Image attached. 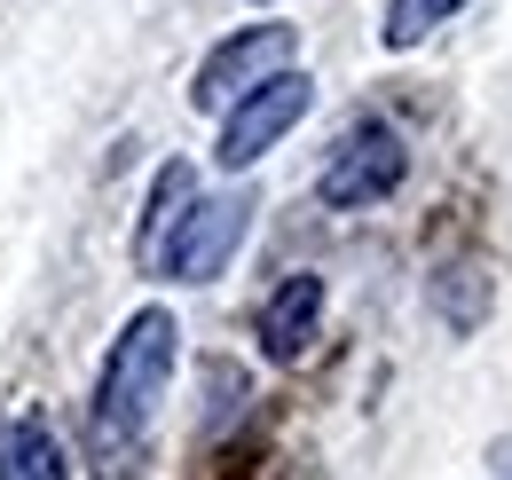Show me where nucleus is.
Returning a JSON list of instances; mask_svg holds the SVG:
<instances>
[{
    "label": "nucleus",
    "instance_id": "1a4fd4ad",
    "mask_svg": "<svg viewBox=\"0 0 512 480\" xmlns=\"http://www.w3.org/2000/svg\"><path fill=\"white\" fill-rule=\"evenodd\" d=\"M465 0H394V16H386V48H410L426 24H442V16H457Z\"/></svg>",
    "mask_w": 512,
    "mask_h": 480
},
{
    "label": "nucleus",
    "instance_id": "f03ea898",
    "mask_svg": "<svg viewBox=\"0 0 512 480\" xmlns=\"http://www.w3.org/2000/svg\"><path fill=\"white\" fill-rule=\"evenodd\" d=\"M308 111H316V79L284 63V71H268L260 87H245V95L229 103V119H221V142H213V158H221L229 174H245V166H253V158H268V150H276V142H284L292 126L308 119Z\"/></svg>",
    "mask_w": 512,
    "mask_h": 480
},
{
    "label": "nucleus",
    "instance_id": "9d476101",
    "mask_svg": "<svg viewBox=\"0 0 512 480\" xmlns=\"http://www.w3.org/2000/svg\"><path fill=\"white\" fill-rule=\"evenodd\" d=\"M489 465H497V480H512V441H497V449H489Z\"/></svg>",
    "mask_w": 512,
    "mask_h": 480
},
{
    "label": "nucleus",
    "instance_id": "f257e3e1",
    "mask_svg": "<svg viewBox=\"0 0 512 480\" xmlns=\"http://www.w3.org/2000/svg\"><path fill=\"white\" fill-rule=\"evenodd\" d=\"M174 355H182L174 307H142V315H127V331L111 339L103 378H95V410H87L95 480H134L142 473V441H150L158 394H166V378H174Z\"/></svg>",
    "mask_w": 512,
    "mask_h": 480
},
{
    "label": "nucleus",
    "instance_id": "20e7f679",
    "mask_svg": "<svg viewBox=\"0 0 512 480\" xmlns=\"http://www.w3.org/2000/svg\"><path fill=\"white\" fill-rule=\"evenodd\" d=\"M402 174H410L402 134H394L386 119H355L347 134H339V150H331V166H323L316 189H323V205H331V213H363V205L394 197Z\"/></svg>",
    "mask_w": 512,
    "mask_h": 480
},
{
    "label": "nucleus",
    "instance_id": "0eeeda50",
    "mask_svg": "<svg viewBox=\"0 0 512 480\" xmlns=\"http://www.w3.org/2000/svg\"><path fill=\"white\" fill-rule=\"evenodd\" d=\"M0 480H71L48 418H8L0 425Z\"/></svg>",
    "mask_w": 512,
    "mask_h": 480
},
{
    "label": "nucleus",
    "instance_id": "423d86ee",
    "mask_svg": "<svg viewBox=\"0 0 512 480\" xmlns=\"http://www.w3.org/2000/svg\"><path fill=\"white\" fill-rule=\"evenodd\" d=\"M323 323V276H284L276 292H268V307H260V347H268V362H300L308 355V339H316Z\"/></svg>",
    "mask_w": 512,
    "mask_h": 480
},
{
    "label": "nucleus",
    "instance_id": "6e6552de",
    "mask_svg": "<svg viewBox=\"0 0 512 480\" xmlns=\"http://www.w3.org/2000/svg\"><path fill=\"white\" fill-rule=\"evenodd\" d=\"M197 197V174L174 158V166H158V181H150V213H142V229H134V260H158V244H166V229L190 213Z\"/></svg>",
    "mask_w": 512,
    "mask_h": 480
},
{
    "label": "nucleus",
    "instance_id": "7ed1b4c3",
    "mask_svg": "<svg viewBox=\"0 0 512 480\" xmlns=\"http://www.w3.org/2000/svg\"><path fill=\"white\" fill-rule=\"evenodd\" d=\"M253 229V197L245 189H229V197H190V213L166 229L158 244V268L174 276V284H213L229 260H237V244Z\"/></svg>",
    "mask_w": 512,
    "mask_h": 480
},
{
    "label": "nucleus",
    "instance_id": "39448f33",
    "mask_svg": "<svg viewBox=\"0 0 512 480\" xmlns=\"http://www.w3.org/2000/svg\"><path fill=\"white\" fill-rule=\"evenodd\" d=\"M292 24H245V32H229L213 56L197 63V87H190V103L197 111H229L245 87H260L268 71H284L292 63Z\"/></svg>",
    "mask_w": 512,
    "mask_h": 480
}]
</instances>
